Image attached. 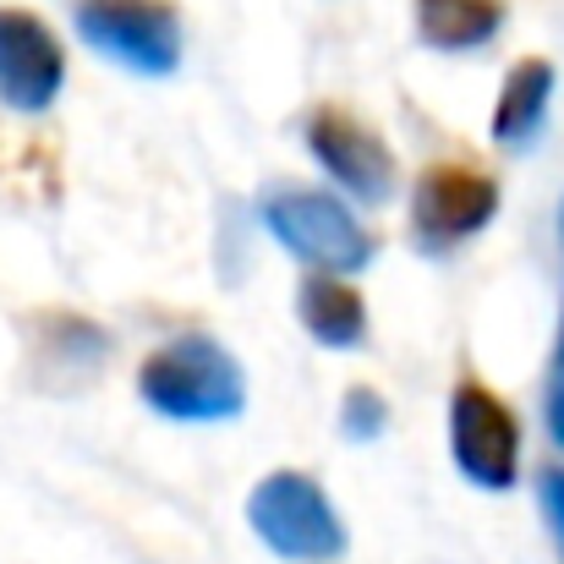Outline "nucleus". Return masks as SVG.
Returning a JSON list of instances; mask_svg holds the SVG:
<instances>
[{
    "mask_svg": "<svg viewBox=\"0 0 564 564\" xmlns=\"http://www.w3.org/2000/svg\"><path fill=\"white\" fill-rule=\"evenodd\" d=\"M307 154L318 160V171L346 192L351 203H389L394 182H400V165H394V149L378 138L373 127L346 110V105H313L307 110Z\"/></svg>",
    "mask_w": 564,
    "mask_h": 564,
    "instance_id": "7",
    "label": "nucleus"
},
{
    "mask_svg": "<svg viewBox=\"0 0 564 564\" xmlns=\"http://www.w3.org/2000/svg\"><path fill=\"white\" fill-rule=\"evenodd\" d=\"M383 427H389V405H383V394H373V389H351V394L340 400V433H346V438L373 444Z\"/></svg>",
    "mask_w": 564,
    "mask_h": 564,
    "instance_id": "12",
    "label": "nucleus"
},
{
    "mask_svg": "<svg viewBox=\"0 0 564 564\" xmlns=\"http://www.w3.org/2000/svg\"><path fill=\"white\" fill-rule=\"evenodd\" d=\"M554 88H560V77H554V66L543 55L516 61L505 72V83H499V99H494V143H505V149L532 143L543 132V121H549Z\"/></svg>",
    "mask_w": 564,
    "mask_h": 564,
    "instance_id": "10",
    "label": "nucleus"
},
{
    "mask_svg": "<svg viewBox=\"0 0 564 564\" xmlns=\"http://www.w3.org/2000/svg\"><path fill=\"white\" fill-rule=\"evenodd\" d=\"M449 460L482 494H510L521 477V416L477 378L449 389Z\"/></svg>",
    "mask_w": 564,
    "mask_h": 564,
    "instance_id": "4",
    "label": "nucleus"
},
{
    "mask_svg": "<svg viewBox=\"0 0 564 564\" xmlns=\"http://www.w3.org/2000/svg\"><path fill=\"white\" fill-rule=\"evenodd\" d=\"M549 433H554V444L564 449V373L560 368L549 378Z\"/></svg>",
    "mask_w": 564,
    "mask_h": 564,
    "instance_id": "14",
    "label": "nucleus"
},
{
    "mask_svg": "<svg viewBox=\"0 0 564 564\" xmlns=\"http://www.w3.org/2000/svg\"><path fill=\"white\" fill-rule=\"evenodd\" d=\"M77 33L138 77H171L182 66V17L171 0H77Z\"/></svg>",
    "mask_w": 564,
    "mask_h": 564,
    "instance_id": "6",
    "label": "nucleus"
},
{
    "mask_svg": "<svg viewBox=\"0 0 564 564\" xmlns=\"http://www.w3.org/2000/svg\"><path fill=\"white\" fill-rule=\"evenodd\" d=\"M66 88V44L39 11L0 6V105L39 116Z\"/></svg>",
    "mask_w": 564,
    "mask_h": 564,
    "instance_id": "8",
    "label": "nucleus"
},
{
    "mask_svg": "<svg viewBox=\"0 0 564 564\" xmlns=\"http://www.w3.org/2000/svg\"><path fill=\"white\" fill-rule=\"evenodd\" d=\"M411 17L438 55H471L505 33V0H411Z\"/></svg>",
    "mask_w": 564,
    "mask_h": 564,
    "instance_id": "11",
    "label": "nucleus"
},
{
    "mask_svg": "<svg viewBox=\"0 0 564 564\" xmlns=\"http://www.w3.org/2000/svg\"><path fill=\"white\" fill-rule=\"evenodd\" d=\"M263 230L313 274H340L351 280L378 258V236L362 225V214L335 197V192L291 187L263 197Z\"/></svg>",
    "mask_w": 564,
    "mask_h": 564,
    "instance_id": "3",
    "label": "nucleus"
},
{
    "mask_svg": "<svg viewBox=\"0 0 564 564\" xmlns=\"http://www.w3.org/2000/svg\"><path fill=\"white\" fill-rule=\"evenodd\" d=\"M499 182L482 165H427L411 187V247L427 258H449L455 247H466L471 236H482L499 219Z\"/></svg>",
    "mask_w": 564,
    "mask_h": 564,
    "instance_id": "5",
    "label": "nucleus"
},
{
    "mask_svg": "<svg viewBox=\"0 0 564 564\" xmlns=\"http://www.w3.org/2000/svg\"><path fill=\"white\" fill-rule=\"evenodd\" d=\"M138 394L171 422H230L247 411V373L225 340L187 329L138 362Z\"/></svg>",
    "mask_w": 564,
    "mask_h": 564,
    "instance_id": "1",
    "label": "nucleus"
},
{
    "mask_svg": "<svg viewBox=\"0 0 564 564\" xmlns=\"http://www.w3.org/2000/svg\"><path fill=\"white\" fill-rule=\"evenodd\" d=\"M538 505H543V521H549L554 543L564 549V466H549L538 477Z\"/></svg>",
    "mask_w": 564,
    "mask_h": 564,
    "instance_id": "13",
    "label": "nucleus"
},
{
    "mask_svg": "<svg viewBox=\"0 0 564 564\" xmlns=\"http://www.w3.org/2000/svg\"><path fill=\"white\" fill-rule=\"evenodd\" d=\"M554 368L564 373V318H560V351H554Z\"/></svg>",
    "mask_w": 564,
    "mask_h": 564,
    "instance_id": "15",
    "label": "nucleus"
},
{
    "mask_svg": "<svg viewBox=\"0 0 564 564\" xmlns=\"http://www.w3.org/2000/svg\"><path fill=\"white\" fill-rule=\"evenodd\" d=\"M296 318L324 351H351L368 340V296L340 274H307L296 291Z\"/></svg>",
    "mask_w": 564,
    "mask_h": 564,
    "instance_id": "9",
    "label": "nucleus"
},
{
    "mask_svg": "<svg viewBox=\"0 0 564 564\" xmlns=\"http://www.w3.org/2000/svg\"><path fill=\"white\" fill-rule=\"evenodd\" d=\"M247 527L285 564H335L351 549V532H346L335 499L324 494V482L307 471H291V466L269 471L247 494Z\"/></svg>",
    "mask_w": 564,
    "mask_h": 564,
    "instance_id": "2",
    "label": "nucleus"
}]
</instances>
